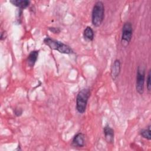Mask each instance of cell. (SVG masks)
<instances>
[{
  "instance_id": "cell-14",
  "label": "cell",
  "mask_w": 151,
  "mask_h": 151,
  "mask_svg": "<svg viewBox=\"0 0 151 151\" xmlns=\"http://www.w3.org/2000/svg\"><path fill=\"white\" fill-rule=\"evenodd\" d=\"M48 29L50 31H51V32H52L55 34H59L61 31L59 28H56V27H49Z\"/></svg>"
},
{
  "instance_id": "cell-15",
  "label": "cell",
  "mask_w": 151,
  "mask_h": 151,
  "mask_svg": "<svg viewBox=\"0 0 151 151\" xmlns=\"http://www.w3.org/2000/svg\"><path fill=\"white\" fill-rule=\"evenodd\" d=\"M22 113V110L20 108H17L15 109V114L17 116H20Z\"/></svg>"
},
{
  "instance_id": "cell-8",
  "label": "cell",
  "mask_w": 151,
  "mask_h": 151,
  "mask_svg": "<svg viewBox=\"0 0 151 151\" xmlns=\"http://www.w3.org/2000/svg\"><path fill=\"white\" fill-rule=\"evenodd\" d=\"M121 70V63L119 60H115L111 67V76L115 80L119 76Z\"/></svg>"
},
{
  "instance_id": "cell-2",
  "label": "cell",
  "mask_w": 151,
  "mask_h": 151,
  "mask_svg": "<svg viewBox=\"0 0 151 151\" xmlns=\"http://www.w3.org/2000/svg\"><path fill=\"white\" fill-rule=\"evenodd\" d=\"M90 96V91L88 88H83L78 93L76 97V110L79 113L83 114L85 112Z\"/></svg>"
},
{
  "instance_id": "cell-5",
  "label": "cell",
  "mask_w": 151,
  "mask_h": 151,
  "mask_svg": "<svg viewBox=\"0 0 151 151\" xmlns=\"http://www.w3.org/2000/svg\"><path fill=\"white\" fill-rule=\"evenodd\" d=\"M145 81V69L143 66H139L137 69L136 78V89L139 94H142L144 91Z\"/></svg>"
},
{
  "instance_id": "cell-11",
  "label": "cell",
  "mask_w": 151,
  "mask_h": 151,
  "mask_svg": "<svg viewBox=\"0 0 151 151\" xmlns=\"http://www.w3.org/2000/svg\"><path fill=\"white\" fill-rule=\"evenodd\" d=\"M83 36L85 40L90 41H93L94 39V31L93 29L90 27L87 26L84 30Z\"/></svg>"
},
{
  "instance_id": "cell-16",
  "label": "cell",
  "mask_w": 151,
  "mask_h": 151,
  "mask_svg": "<svg viewBox=\"0 0 151 151\" xmlns=\"http://www.w3.org/2000/svg\"><path fill=\"white\" fill-rule=\"evenodd\" d=\"M7 37V33H6V31H3L2 32H1V37H0V39L1 41L2 40H4L6 39Z\"/></svg>"
},
{
  "instance_id": "cell-13",
  "label": "cell",
  "mask_w": 151,
  "mask_h": 151,
  "mask_svg": "<svg viewBox=\"0 0 151 151\" xmlns=\"http://www.w3.org/2000/svg\"><path fill=\"white\" fill-rule=\"evenodd\" d=\"M146 88L147 90L150 91L151 89V83H150V70H149L147 77L146 78Z\"/></svg>"
},
{
  "instance_id": "cell-6",
  "label": "cell",
  "mask_w": 151,
  "mask_h": 151,
  "mask_svg": "<svg viewBox=\"0 0 151 151\" xmlns=\"http://www.w3.org/2000/svg\"><path fill=\"white\" fill-rule=\"evenodd\" d=\"M85 135L82 133L76 134L72 140V145L76 147H83L85 146Z\"/></svg>"
},
{
  "instance_id": "cell-10",
  "label": "cell",
  "mask_w": 151,
  "mask_h": 151,
  "mask_svg": "<svg viewBox=\"0 0 151 151\" xmlns=\"http://www.w3.org/2000/svg\"><path fill=\"white\" fill-rule=\"evenodd\" d=\"M9 2L20 9L27 8L30 4V1L28 0H11Z\"/></svg>"
},
{
  "instance_id": "cell-4",
  "label": "cell",
  "mask_w": 151,
  "mask_h": 151,
  "mask_svg": "<svg viewBox=\"0 0 151 151\" xmlns=\"http://www.w3.org/2000/svg\"><path fill=\"white\" fill-rule=\"evenodd\" d=\"M133 35L132 24L127 21L125 22L122 27L121 44L124 47H126L131 41Z\"/></svg>"
},
{
  "instance_id": "cell-9",
  "label": "cell",
  "mask_w": 151,
  "mask_h": 151,
  "mask_svg": "<svg viewBox=\"0 0 151 151\" xmlns=\"http://www.w3.org/2000/svg\"><path fill=\"white\" fill-rule=\"evenodd\" d=\"M38 53H39V51H37V50L32 51L29 53V54L28 55V56L26 60L27 64L29 67H33L34 66V65L37 60V58H38Z\"/></svg>"
},
{
  "instance_id": "cell-7",
  "label": "cell",
  "mask_w": 151,
  "mask_h": 151,
  "mask_svg": "<svg viewBox=\"0 0 151 151\" xmlns=\"http://www.w3.org/2000/svg\"><path fill=\"white\" fill-rule=\"evenodd\" d=\"M104 138L109 143H113L114 140V131L108 124L105 126L103 129Z\"/></svg>"
},
{
  "instance_id": "cell-12",
  "label": "cell",
  "mask_w": 151,
  "mask_h": 151,
  "mask_svg": "<svg viewBox=\"0 0 151 151\" xmlns=\"http://www.w3.org/2000/svg\"><path fill=\"white\" fill-rule=\"evenodd\" d=\"M140 135L147 139L150 140L151 139V135H150V125H149L146 129H143L139 132Z\"/></svg>"
},
{
  "instance_id": "cell-3",
  "label": "cell",
  "mask_w": 151,
  "mask_h": 151,
  "mask_svg": "<svg viewBox=\"0 0 151 151\" xmlns=\"http://www.w3.org/2000/svg\"><path fill=\"white\" fill-rule=\"evenodd\" d=\"M44 42L51 49L57 50L60 53L65 54H70L73 53V50L70 46L60 41L52 39L50 37L45 38L44 40Z\"/></svg>"
},
{
  "instance_id": "cell-1",
  "label": "cell",
  "mask_w": 151,
  "mask_h": 151,
  "mask_svg": "<svg viewBox=\"0 0 151 151\" xmlns=\"http://www.w3.org/2000/svg\"><path fill=\"white\" fill-rule=\"evenodd\" d=\"M104 16V6L103 2L97 1L93 8L91 13L92 24L95 27H99L102 24Z\"/></svg>"
}]
</instances>
